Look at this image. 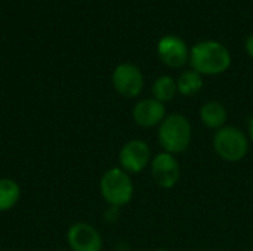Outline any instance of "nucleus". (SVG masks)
I'll return each mask as SVG.
<instances>
[{
    "mask_svg": "<svg viewBox=\"0 0 253 251\" xmlns=\"http://www.w3.org/2000/svg\"><path fill=\"white\" fill-rule=\"evenodd\" d=\"M230 49L216 40H202L190 49V67L202 75H219L231 67Z\"/></svg>",
    "mask_w": 253,
    "mask_h": 251,
    "instance_id": "f257e3e1",
    "label": "nucleus"
},
{
    "mask_svg": "<svg viewBox=\"0 0 253 251\" xmlns=\"http://www.w3.org/2000/svg\"><path fill=\"white\" fill-rule=\"evenodd\" d=\"M157 141L165 152L172 155L184 154L193 141V126L188 117L179 112L168 114L157 127Z\"/></svg>",
    "mask_w": 253,
    "mask_h": 251,
    "instance_id": "f03ea898",
    "label": "nucleus"
},
{
    "mask_svg": "<svg viewBox=\"0 0 253 251\" xmlns=\"http://www.w3.org/2000/svg\"><path fill=\"white\" fill-rule=\"evenodd\" d=\"M99 194L107 206L125 207L135 194V185L129 173L120 167H110L99 179Z\"/></svg>",
    "mask_w": 253,
    "mask_h": 251,
    "instance_id": "7ed1b4c3",
    "label": "nucleus"
},
{
    "mask_svg": "<svg viewBox=\"0 0 253 251\" xmlns=\"http://www.w3.org/2000/svg\"><path fill=\"white\" fill-rule=\"evenodd\" d=\"M215 154L227 163H239L246 158L251 146L248 135L237 126H224L212 138Z\"/></svg>",
    "mask_w": 253,
    "mask_h": 251,
    "instance_id": "20e7f679",
    "label": "nucleus"
},
{
    "mask_svg": "<svg viewBox=\"0 0 253 251\" xmlns=\"http://www.w3.org/2000/svg\"><path fill=\"white\" fill-rule=\"evenodd\" d=\"M150 173L154 185L160 189L168 191L179 183L182 170L176 155L162 151L153 157L150 163Z\"/></svg>",
    "mask_w": 253,
    "mask_h": 251,
    "instance_id": "39448f33",
    "label": "nucleus"
},
{
    "mask_svg": "<svg viewBox=\"0 0 253 251\" xmlns=\"http://www.w3.org/2000/svg\"><path fill=\"white\" fill-rule=\"evenodd\" d=\"M111 83L114 90L127 99L138 98L144 90V74L138 65L132 62H122L119 64L111 75Z\"/></svg>",
    "mask_w": 253,
    "mask_h": 251,
    "instance_id": "423d86ee",
    "label": "nucleus"
},
{
    "mask_svg": "<svg viewBox=\"0 0 253 251\" xmlns=\"http://www.w3.org/2000/svg\"><path fill=\"white\" fill-rule=\"evenodd\" d=\"M150 145L142 139H130L119 151V167L129 175L142 173L151 163Z\"/></svg>",
    "mask_w": 253,
    "mask_h": 251,
    "instance_id": "0eeeda50",
    "label": "nucleus"
},
{
    "mask_svg": "<svg viewBox=\"0 0 253 251\" xmlns=\"http://www.w3.org/2000/svg\"><path fill=\"white\" fill-rule=\"evenodd\" d=\"M67 244L71 251H102L101 232L87 222H76L67 229Z\"/></svg>",
    "mask_w": 253,
    "mask_h": 251,
    "instance_id": "6e6552de",
    "label": "nucleus"
},
{
    "mask_svg": "<svg viewBox=\"0 0 253 251\" xmlns=\"http://www.w3.org/2000/svg\"><path fill=\"white\" fill-rule=\"evenodd\" d=\"M157 56L163 65L179 70L190 61V49L187 43L173 34L163 36L157 43Z\"/></svg>",
    "mask_w": 253,
    "mask_h": 251,
    "instance_id": "1a4fd4ad",
    "label": "nucleus"
},
{
    "mask_svg": "<svg viewBox=\"0 0 253 251\" xmlns=\"http://www.w3.org/2000/svg\"><path fill=\"white\" fill-rule=\"evenodd\" d=\"M166 105L159 102L157 99L144 98L139 99L132 109V120L136 126L142 129L159 127L162 121L166 118Z\"/></svg>",
    "mask_w": 253,
    "mask_h": 251,
    "instance_id": "9d476101",
    "label": "nucleus"
},
{
    "mask_svg": "<svg viewBox=\"0 0 253 251\" xmlns=\"http://www.w3.org/2000/svg\"><path fill=\"white\" fill-rule=\"evenodd\" d=\"M200 121L205 127L211 130H219L224 126H227L228 120V109L227 107L219 101H208L202 105L199 111Z\"/></svg>",
    "mask_w": 253,
    "mask_h": 251,
    "instance_id": "9b49d317",
    "label": "nucleus"
},
{
    "mask_svg": "<svg viewBox=\"0 0 253 251\" xmlns=\"http://www.w3.org/2000/svg\"><path fill=\"white\" fill-rule=\"evenodd\" d=\"M22 195L21 186L15 179L0 178V213L9 212L19 203Z\"/></svg>",
    "mask_w": 253,
    "mask_h": 251,
    "instance_id": "f8f14e48",
    "label": "nucleus"
},
{
    "mask_svg": "<svg viewBox=\"0 0 253 251\" xmlns=\"http://www.w3.org/2000/svg\"><path fill=\"white\" fill-rule=\"evenodd\" d=\"M205 86V80L203 75L199 74L194 70H185L179 74V77L176 78V87H178V93L185 96V98H191L194 95H197Z\"/></svg>",
    "mask_w": 253,
    "mask_h": 251,
    "instance_id": "ddd939ff",
    "label": "nucleus"
},
{
    "mask_svg": "<svg viewBox=\"0 0 253 251\" xmlns=\"http://www.w3.org/2000/svg\"><path fill=\"white\" fill-rule=\"evenodd\" d=\"M151 95L154 99H157L162 104L173 101L175 96L178 95L176 80L170 75H166V74L157 77L151 86Z\"/></svg>",
    "mask_w": 253,
    "mask_h": 251,
    "instance_id": "4468645a",
    "label": "nucleus"
},
{
    "mask_svg": "<svg viewBox=\"0 0 253 251\" xmlns=\"http://www.w3.org/2000/svg\"><path fill=\"white\" fill-rule=\"evenodd\" d=\"M120 209L119 207H113V206H108L107 210L104 212V220L107 223H116L120 217Z\"/></svg>",
    "mask_w": 253,
    "mask_h": 251,
    "instance_id": "2eb2a0df",
    "label": "nucleus"
},
{
    "mask_svg": "<svg viewBox=\"0 0 253 251\" xmlns=\"http://www.w3.org/2000/svg\"><path fill=\"white\" fill-rule=\"evenodd\" d=\"M245 49H246V53H248L251 58H253V33L248 36V38H246V41H245Z\"/></svg>",
    "mask_w": 253,
    "mask_h": 251,
    "instance_id": "dca6fc26",
    "label": "nucleus"
},
{
    "mask_svg": "<svg viewBox=\"0 0 253 251\" xmlns=\"http://www.w3.org/2000/svg\"><path fill=\"white\" fill-rule=\"evenodd\" d=\"M248 138L253 143V117L249 118V123H248Z\"/></svg>",
    "mask_w": 253,
    "mask_h": 251,
    "instance_id": "f3484780",
    "label": "nucleus"
},
{
    "mask_svg": "<svg viewBox=\"0 0 253 251\" xmlns=\"http://www.w3.org/2000/svg\"><path fill=\"white\" fill-rule=\"evenodd\" d=\"M154 251H170V250H168V249H157V250H154Z\"/></svg>",
    "mask_w": 253,
    "mask_h": 251,
    "instance_id": "a211bd4d",
    "label": "nucleus"
}]
</instances>
